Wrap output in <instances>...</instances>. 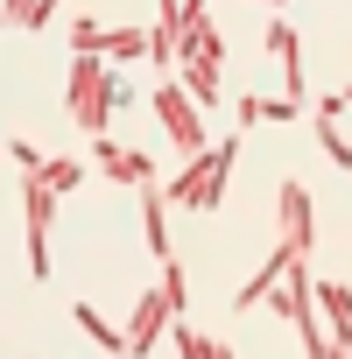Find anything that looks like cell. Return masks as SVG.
<instances>
[{"label": "cell", "mask_w": 352, "mask_h": 359, "mask_svg": "<svg viewBox=\"0 0 352 359\" xmlns=\"http://www.w3.org/2000/svg\"><path fill=\"white\" fill-rule=\"evenodd\" d=\"M176 352H184V359H233V345H212V338L191 331V324H176Z\"/></svg>", "instance_id": "cell-16"}, {"label": "cell", "mask_w": 352, "mask_h": 359, "mask_svg": "<svg viewBox=\"0 0 352 359\" xmlns=\"http://www.w3.org/2000/svg\"><path fill=\"white\" fill-rule=\"evenodd\" d=\"M169 64L176 71H184V64H219V29L205 15V0H184V15H176V57Z\"/></svg>", "instance_id": "cell-7"}, {"label": "cell", "mask_w": 352, "mask_h": 359, "mask_svg": "<svg viewBox=\"0 0 352 359\" xmlns=\"http://www.w3.org/2000/svg\"><path fill=\"white\" fill-rule=\"evenodd\" d=\"M310 303L324 310V324H331V338H338V352L352 345V289L345 282H317L310 275Z\"/></svg>", "instance_id": "cell-9"}, {"label": "cell", "mask_w": 352, "mask_h": 359, "mask_svg": "<svg viewBox=\"0 0 352 359\" xmlns=\"http://www.w3.org/2000/svg\"><path fill=\"white\" fill-rule=\"evenodd\" d=\"M155 113H162L169 141L184 148V155H198V148H205V113L191 106V92L176 85V78H162V85H155Z\"/></svg>", "instance_id": "cell-5"}, {"label": "cell", "mask_w": 352, "mask_h": 359, "mask_svg": "<svg viewBox=\"0 0 352 359\" xmlns=\"http://www.w3.org/2000/svg\"><path fill=\"white\" fill-rule=\"evenodd\" d=\"M92 155H99V169L113 176V184H148V176H155V162H148V155H134V148H113V134H99V141H92Z\"/></svg>", "instance_id": "cell-10"}, {"label": "cell", "mask_w": 352, "mask_h": 359, "mask_svg": "<svg viewBox=\"0 0 352 359\" xmlns=\"http://www.w3.org/2000/svg\"><path fill=\"white\" fill-rule=\"evenodd\" d=\"M29 15H36V0H0V22L8 29H29Z\"/></svg>", "instance_id": "cell-19"}, {"label": "cell", "mask_w": 352, "mask_h": 359, "mask_svg": "<svg viewBox=\"0 0 352 359\" xmlns=\"http://www.w3.org/2000/svg\"><path fill=\"white\" fill-rule=\"evenodd\" d=\"M184 310V268H176V254L162 261V282L141 296V310H134V324H127V352H155V338H162V324Z\"/></svg>", "instance_id": "cell-3"}, {"label": "cell", "mask_w": 352, "mask_h": 359, "mask_svg": "<svg viewBox=\"0 0 352 359\" xmlns=\"http://www.w3.org/2000/svg\"><path fill=\"white\" fill-rule=\"evenodd\" d=\"M78 324H85V338H92L99 352H127V331H113V324H106L92 303H78Z\"/></svg>", "instance_id": "cell-15"}, {"label": "cell", "mask_w": 352, "mask_h": 359, "mask_svg": "<svg viewBox=\"0 0 352 359\" xmlns=\"http://www.w3.org/2000/svg\"><path fill=\"white\" fill-rule=\"evenodd\" d=\"M268 8H289V0H268Z\"/></svg>", "instance_id": "cell-21"}, {"label": "cell", "mask_w": 352, "mask_h": 359, "mask_svg": "<svg viewBox=\"0 0 352 359\" xmlns=\"http://www.w3.org/2000/svg\"><path fill=\"white\" fill-rule=\"evenodd\" d=\"M29 275L36 282H50V233H57V191L50 184H36V176H29Z\"/></svg>", "instance_id": "cell-6"}, {"label": "cell", "mask_w": 352, "mask_h": 359, "mask_svg": "<svg viewBox=\"0 0 352 359\" xmlns=\"http://www.w3.org/2000/svg\"><path fill=\"white\" fill-rule=\"evenodd\" d=\"M99 50H113L120 64H134V57H148V36H141V29H99V43H92V57H99Z\"/></svg>", "instance_id": "cell-13"}, {"label": "cell", "mask_w": 352, "mask_h": 359, "mask_svg": "<svg viewBox=\"0 0 352 359\" xmlns=\"http://www.w3.org/2000/svg\"><path fill=\"white\" fill-rule=\"evenodd\" d=\"M141 226H148V254L169 261V219H162V184H155V176L141 184Z\"/></svg>", "instance_id": "cell-12"}, {"label": "cell", "mask_w": 352, "mask_h": 359, "mask_svg": "<svg viewBox=\"0 0 352 359\" xmlns=\"http://www.w3.org/2000/svg\"><path fill=\"white\" fill-rule=\"evenodd\" d=\"M317 141H324V155H331L338 169H352V155H345V141H338V127H331V120H317Z\"/></svg>", "instance_id": "cell-18"}, {"label": "cell", "mask_w": 352, "mask_h": 359, "mask_svg": "<svg viewBox=\"0 0 352 359\" xmlns=\"http://www.w3.org/2000/svg\"><path fill=\"white\" fill-rule=\"evenodd\" d=\"M29 176H36V184H50V191H57V198H64V191H78V184H85V169H78V162H71V155H57V162H36V169H29Z\"/></svg>", "instance_id": "cell-14"}, {"label": "cell", "mask_w": 352, "mask_h": 359, "mask_svg": "<svg viewBox=\"0 0 352 359\" xmlns=\"http://www.w3.org/2000/svg\"><path fill=\"white\" fill-rule=\"evenodd\" d=\"M233 162H240V134H226L219 148H198L191 169L162 184V198L169 205H191V212H219L226 205V184H233Z\"/></svg>", "instance_id": "cell-2"}, {"label": "cell", "mask_w": 352, "mask_h": 359, "mask_svg": "<svg viewBox=\"0 0 352 359\" xmlns=\"http://www.w3.org/2000/svg\"><path fill=\"white\" fill-rule=\"evenodd\" d=\"M50 15H57V0H36V15H29V29H50Z\"/></svg>", "instance_id": "cell-20"}, {"label": "cell", "mask_w": 352, "mask_h": 359, "mask_svg": "<svg viewBox=\"0 0 352 359\" xmlns=\"http://www.w3.org/2000/svg\"><path fill=\"white\" fill-rule=\"evenodd\" d=\"M268 50H275V64H282V99L303 106V43H296V29H289L282 15L268 22Z\"/></svg>", "instance_id": "cell-8"}, {"label": "cell", "mask_w": 352, "mask_h": 359, "mask_svg": "<svg viewBox=\"0 0 352 359\" xmlns=\"http://www.w3.org/2000/svg\"><path fill=\"white\" fill-rule=\"evenodd\" d=\"M127 106V85L92 57V50H71V85H64V113H71V127H85L92 141L106 134V120Z\"/></svg>", "instance_id": "cell-1"}, {"label": "cell", "mask_w": 352, "mask_h": 359, "mask_svg": "<svg viewBox=\"0 0 352 359\" xmlns=\"http://www.w3.org/2000/svg\"><path fill=\"white\" fill-rule=\"evenodd\" d=\"M289 113H296V99H254V92L240 99V120H289Z\"/></svg>", "instance_id": "cell-17"}, {"label": "cell", "mask_w": 352, "mask_h": 359, "mask_svg": "<svg viewBox=\"0 0 352 359\" xmlns=\"http://www.w3.org/2000/svg\"><path fill=\"white\" fill-rule=\"evenodd\" d=\"M282 268H289V247L275 240V254H268V261L247 275V289H233V310H254V303H268V289L282 282Z\"/></svg>", "instance_id": "cell-11"}, {"label": "cell", "mask_w": 352, "mask_h": 359, "mask_svg": "<svg viewBox=\"0 0 352 359\" xmlns=\"http://www.w3.org/2000/svg\"><path fill=\"white\" fill-rule=\"evenodd\" d=\"M275 226H282V247L289 254H310L317 247V205H310V191L296 184V176H282V191H275Z\"/></svg>", "instance_id": "cell-4"}]
</instances>
